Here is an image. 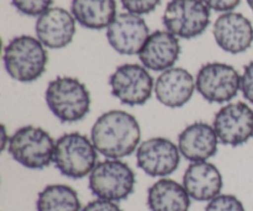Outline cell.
<instances>
[{
	"mask_svg": "<svg viewBox=\"0 0 253 211\" xmlns=\"http://www.w3.org/2000/svg\"><path fill=\"white\" fill-rule=\"evenodd\" d=\"M90 138L100 155L108 160H120L132 155L140 146V124L124 110L106 111L94 123Z\"/></svg>",
	"mask_w": 253,
	"mask_h": 211,
	"instance_id": "6da1fadb",
	"label": "cell"
},
{
	"mask_svg": "<svg viewBox=\"0 0 253 211\" xmlns=\"http://www.w3.org/2000/svg\"><path fill=\"white\" fill-rule=\"evenodd\" d=\"M44 99L51 113L61 123L81 121L90 111V93L85 84L73 77H58L49 82Z\"/></svg>",
	"mask_w": 253,
	"mask_h": 211,
	"instance_id": "7a4b0ae2",
	"label": "cell"
},
{
	"mask_svg": "<svg viewBox=\"0 0 253 211\" xmlns=\"http://www.w3.org/2000/svg\"><path fill=\"white\" fill-rule=\"evenodd\" d=\"M2 59L5 69L12 79L20 83H31L44 73L48 56L39 39L21 35L6 44Z\"/></svg>",
	"mask_w": 253,
	"mask_h": 211,
	"instance_id": "3957f363",
	"label": "cell"
},
{
	"mask_svg": "<svg viewBox=\"0 0 253 211\" xmlns=\"http://www.w3.org/2000/svg\"><path fill=\"white\" fill-rule=\"evenodd\" d=\"M98 160V151L91 138L79 132L61 136L56 141L53 163L57 169L72 179L90 175Z\"/></svg>",
	"mask_w": 253,
	"mask_h": 211,
	"instance_id": "277c9868",
	"label": "cell"
},
{
	"mask_svg": "<svg viewBox=\"0 0 253 211\" xmlns=\"http://www.w3.org/2000/svg\"><path fill=\"white\" fill-rule=\"evenodd\" d=\"M56 142L46 130L24 126L15 131L9 141V155L24 167L43 169L53 162Z\"/></svg>",
	"mask_w": 253,
	"mask_h": 211,
	"instance_id": "5b68a950",
	"label": "cell"
},
{
	"mask_svg": "<svg viewBox=\"0 0 253 211\" xmlns=\"http://www.w3.org/2000/svg\"><path fill=\"white\" fill-rule=\"evenodd\" d=\"M136 177L133 170L120 160L99 162L89 175V189L98 199L118 203L133 193Z\"/></svg>",
	"mask_w": 253,
	"mask_h": 211,
	"instance_id": "8992f818",
	"label": "cell"
},
{
	"mask_svg": "<svg viewBox=\"0 0 253 211\" xmlns=\"http://www.w3.org/2000/svg\"><path fill=\"white\" fill-rule=\"evenodd\" d=\"M163 25L174 36L194 39L210 25V9L203 0H170L163 14Z\"/></svg>",
	"mask_w": 253,
	"mask_h": 211,
	"instance_id": "52a82bcc",
	"label": "cell"
},
{
	"mask_svg": "<svg viewBox=\"0 0 253 211\" xmlns=\"http://www.w3.org/2000/svg\"><path fill=\"white\" fill-rule=\"evenodd\" d=\"M195 86L198 93L209 103H227L236 98L241 90V76L230 64L211 62L199 69Z\"/></svg>",
	"mask_w": 253,
	"mask_h": 211,
	"instance_id": "ba28073f",
	"label": "cell"
},
{
	"mask_svg": "<svg viewBox=\"0 0 253 211\" xmlns=\"http://www.w3.org/2000/svg\"><path fill=\"white\" fill-rule=\"evenodd\" d=\"M109 85L111 94L128 106L146 104L155 90L153 78L148 69L135 63L119 66L109 78Z\"/></svg>",
	"mask_w": 253,
	"mask_h": 211,
	"instance_id": "9c48e42d",
	"label": "cell"
},
{
	"mask_svg": "<svg viewBox=\"0 0 253 211\" xmlns=\"http://www.w3.org/2000/svg\"><path fill=\"white\" fill-rule=\"evenodd\" d=\"M212 127L222 145L242 146L253 136V109L244 101L227 104L216 113Z\"/></svg>",
	"mask_w": 253,
	"mask_h": 211,
	"instance_id": "30bf717a",
	"label": "cell"
},
{
	"mask_svg": "<svg viewBox=\"0 0 253 211\" xmlns=\"http://www.w3.org/2000/svg\"><path fill=\"white\" fill-rule=\"evenodd\" d=\"M179 147L165 137H153L141 143L136 152L138 168L150 177H167L180 165Z\"/></svg>",
	"mask_w": 253,
	"mask_h": 211,
	"instance_id": "8fae6325",
	"label": "cell"
},
{
	"mask_svg": "<svg viewBox=\"0 0 253 211\" xmlns=\"http://www.w3.org/2000/svg\"><path fill=\"white\" fill-rule=\"evenodd\" d=\"M150 35V29L145 20L131 12L116 15L115 19L106 29V39L109 44L118 53L125 56L140 53Z\"/></svg>",
	"mask_w": 253,
	"mask_h": 211,
	"instance_id": "7c38bea8",
	"label": "cell"
},
{
	"mask_svg": "<svg viewBox=\"0 0 253 211\" xmlns=\"http://www.w3.org/2000/svg\"><path fill=\"white\" fill-rule=\"evenodd\" d=\"M215 41L225 52L237 54L250 48L253 41L251 21L240 12H225L214 24Z\"/></svg>",
	"mask_w": 253,
	"mask_h": 211,
	"instance_id": "4fadbf2b",
	"label": "cell"
},
{
	"mask_svg": "<svg viewBox=\"0 0 253 211\" xmlns=\"http://www.w3.org/2000/svg\"><path fill=\"white\" fill-rule=\"evenodd\" d=\"M36 35L47 48L59 49L68 46L76 35V19L63 7H51L39 16Z\"/></svg>",
	"mask_w": 253,
	"mask_h": 211,
	"instance_id": "5bb4252c",
	"label": "cell"
},
{
	"mask_svg": "<svg viewBox=\"0 0 253 211\" xmlns=\"http://www.w3.org/2000/svg\"><path fill=\"white\" fill-rule=\"evenodd\" d=\"M195 79L184 68H170L162 72L155 83V94L161 104L170 109H179L192 99Z\"/></svg>",
	"mask_w": 253,
	"mask_h": 211,
	"instance_id": "9a60e30c",
	"label": "cell"
},
{
	"mask_svg": "<svg viewBox=\"0 0 253 211\" xmlns=\"http://www.w3.org/2000/svg\"><path fill=\"white\" fill-rule=\"evenodd\" d=\"M179 54L180 43L177 36L168 31H155L146 40L138 58L150 71L165 72L173 68Z\"/></svg>",
	"mask_w": 253,
	"mask_h": 211,
	"instance_id": "2e32d148",
	"label": "cell"
},
{
	"mask_svg": "<svg viewBox=\"0 0 253 211\" xmlns=\"http://www.w3.org/2000/svg\"><path fill=\"white\" fill-rule=\"evenodd\" d=\"M219 138L214 127L198 121L187 126L178 137L180 155L190 162H205L217 152Z\"/></svg>",
	"mask_w": 253,
	"mask_h": 211,
	"instance_id": "e0dca14e",
	"label": "cell"
},
{
	"mask_svg": "<svg viewBox=\"0 0 253 211\" xmlns=\"http://www.w3.org/2000/svg\"><path fill=\"white\" fill-rule=\"evenodd\" d=\"M183 187L192 199L210 202L222 189V175L212 163L193 162L183 177Z\"/></svg>",
	"mask_w": 253,
	"mask_h": 211,
	"instance_id": "ac0fdd59",
	"label": "cell"
},
{
	"mask_svg": "<svg viewBox=\"0 0 253 211\" xmlns=\"http://www.w3.org/2000/svg\"><path fill=\"white\" fill-rule=\"evenodd\" d=\"M190 199L182 184L163 178L148 189L147 205L151 211H189Z\"/></svg>",
	"mask_w": 253,
	"mask_h": 211,
	"instance_id": "d6986e66",
	"label": "cell"
},
{
	"mask_svg": "<svg viewBox=\"0 0 253 211\" xmlns=\"http://www.w3.org/2000/svg\"><path fill=\"white\" fill-rule=\"evenodd\" d=\"M71 12L77 22L89 30L108 29L116 17L115 0H72Z\"/></svg>",
	"mask_w": 253,
	"mask_h": 211,
	"instance_id": "ffe728a7",
	"label": "cell"
},
{
	"mask_svg": "<svg viewBox=\"0 0 253 211\" xmlns=\"http://www.w3.org/2000/svg\"><path fill=\"white\" fill-rule=\"evenodd\" d=\"M37 211H82L78 193L66 184L47 185L40 192Z\"/></svg>",
	"mask_w": 253,
	"mask_h": 211,
	"instance_id": "44dd1931",
	"label": "cell"
},
{
	"mask_svg": "<svg viewBox=\"0 0 253 211\" xmlns=\"http://www.w3.org/2000/svg\"><path fill=\"white\" fill-rule=\"evenodd\" d=\"M12 5L21 14L27 16H41L51 9L53 0H11Z\"/></svg>",
	"mask_w": 253,
	"mask_h": 211,
	"instance_id": "7402d4cb",
	"label": "cell"
},
{
	"mask_svg": "<svg viewBox=\"0 0 253 211\" xmlns=\"http://www.w3.org/2000/svg\"><path fill=\"white\" fill-rule=\"evenodd\" d=\"M205 211H246L241 200L231 194H220L210 200Z\"/></svg>",
	"mask_w": 253,
	"mask_h": 211,
	"instance_id": "603a6c76",
	"label": "cell"
},
{
	"mask_svg": "<svg viewBox=\"0 0 253 211\" xmlns=\"http://www.w3.org/2000/svg\"><path fill=\"white\" fill-rule=\"evenodd\" d=\"M120 1L127 12L141 16L155 11L162 0H120Z\"/></svg>",
	"mask_w": 253,
	"mask_h": 211,
	"instance_id": "cb8c5ba5",
	"label": "cell"
},
{
	"mask_svg": "<svg viewBox=\"0 0 253 211\" xmlns=\"http://www.w3.org/2000/svg\"><path fill=\"white\" fill-rule=\"evenodd\" d=\"M241 91L244 98L253 105V61L244 68L241 76Z\"/></svg>",
	"mask_w": 253,
	"mask_h": 211,
	"instance_id": "d4e9b609",
	"label": "cell"
},
{
	"mask_svg": "<svg viewBox=\"0 0 253 211\" xmlns=\"http://www.w3.org/2000/svg\"><path fill=\"white\" fill-rule=\"evenodd\" d=\"M209 9L220 12H230L239 6L241 0H203Z\"/></svg>",
	"mask_w": 253,
	"mask_h": 211,
	"instance_id": "484cf974",
	"label": "cell"
},
{
	"mask_svg": "<svg viewBox=\"0 0 253 211\" xmlns=\"http://www.w3.org/2000/svg\"><path fill=\"white\" fill-rule=\"evenodd\" d=\"M82 211H123L116 203L96 199L86 204Z\"/></svg>",
	"mask_w": 253,
	"mask_h": 211,
	"instance_id": "4316f807",
	"label": "cell"
},
{
	"mask_svg": "<svg viewBox=\"0 0 253 211\" xmlns=\"http://www.w3.org/2000/svg\"><path fill=\"white\" fill-rule=\"evenodd\" d=\"M1 132H2V150H5V146H6V142H9L10 141V137L7 138V135H6V130H5V126L2 125L1 126Z\"/></svg>",
	"mask_w": 253,
	"mask_h": 211,
	"instance_id": "83f0119b",
	"label": "cell"
},
{
	"mask_svg": "<svg viewBox=\"0 0 253 211\" xmlns=\"http://www.w3.org/2000/svg\"><path fill=\"white\" fill-rule=\"evenodd\" d=\"M247 4H249V6L251 7L252 11H253V0H247Z\"/></svg>",
	"mask_w": 253,
	"mask_h": 211,
	"instance_id": "f1b7e54d",
	"label": "cell"
}]
</instances>
